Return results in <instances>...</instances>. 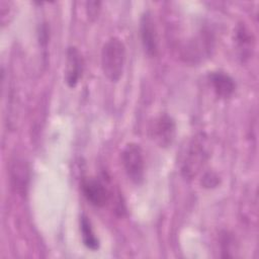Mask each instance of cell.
<instances>
[{"label":"cell","instance_id":"6da1fadb","mask_svg":"<svg viewBox=\"0 0 259 259\" xmlns=\"http://www.w3.org/2000/svg\"><path fill=\"white\" fill-rule=\"evenodd\" d=\"M125 47L120 38L112 36L106 40L101 50V69L111 82H117L123 72Z\"/></svg>","mask_w":259,"mask_h":259},{"label":"cell","instance_id":"7a4b0ae2","mask_svg":"<svg viewBox=\"0 0 259 259\" xmlns=\"http://www.w3.org/2000/svg\"><path fill=\"white\" fill-rule=\"evenodd\" d=\"M210 157L207 137L198 134L190 142L181 165V174L186 179H192L203 168Z\"/></svg>","mask_w":259,"mask_h":259},{"label":"cell","instance_id":"3957f363","mask_svg":"<svg viewBox=\"0 0 259 259\" xmlns=\"http://www.w3.org/2000/svg\"><path fill=\"white\" fill-rule=\"evenodd\" d=\"M121 163L127 178L137 185L143 183L145 178V159L141 146L128 143L121 152Z\"/></svg>","mask_w":259,"mask_h":259},{"label":"cell","instance_id":"277c9868","mask_svg":"<svg viewBox=\"0 0 259 259\" xmlns=\"http://www.w3.org/2000/svg\"><path fill=\"white\" fill-rule=\"evenodd\" d=\"M150 132L152 140L160 148H168L173 144L175 139V120L170 115L164 113L155 119Z\"/></svg>","mask_w":259,"mask_h":259},{"label":"cell","instance_id":"5b68a950","mask_svg":"<svg viewBox=\"0 0 259 259\" xmlns=\"http://www.w3.org/2000/svg\"><path fill=\"white\" fill-rule=\"evenodd\" d=\"M140 34L145 53L154 58L159 52V39L157 27L150 11H145L140 19Z\"/></svg>","mask_w":259,"mask_h":259},{"label":"cell","instance_id":"8992f818","mask_svg":"<svg viewBox=\"0 0 259 259\" xmlns=\"http://www.w3.org/2000/svg\"><path fill=\"white\" fill-rule=\"evenodd\" d=\"M9 174L13 190L17 194L25 196L29 185V167L27 162L23 158H14L10 163Z\"/></svg>","mask_w":259,"mask_h":259},{"label":"cell","instance_id":"52a82bcc","mask_svg":"<svg viewBox=\"0 0 259 259\" xmlns=\"http://www.w3.org/2000/svg\"><path fill=\"white\" fill-rule=\"evenodd\" d=\"M81 189L86 200L96 207H102L109 199L106 186L98 179L87 178L82 181Z\"/></svg>","mask_w":259,"mask_h":259},{"label":"cell","instance_id":"ba28073f","mask_svg":"<svg viewBox=\"0 0 259 259\" xmlns=\"http://www.w3.org/2000/svg\"><path fill=\"white\" fill-rule=\"evenodd\" d=\"M66 76L65 80L70 88L77 86L82 78L84 70V62L82 55L76 47H69L66 53Z\"/></svg>","mask_w":259,"mask_h":259},{"label":"cell","instance_id":"9c48e42d","mask_svg":"<svg viewBox=\"0 0 259 259\" xmlns=\"http://www.w3.org/2000/svg\"><path fill=\"white\" fill-rule=\"evenodd\" d=\"M214 93L221 98H230L236 89L234 79L225 72H211L208 76Z\"/></svg>","mask_w":259,"mask_h":259},{"label":"cell","instance_id":"30bf717a","mask_svg":"<svg viewBox=\"0 0 259 259\" xmlns=\"http://www.w3.org/2000/svg\"><path fill=\"white\" fill-rule=\"evenodd\" d=\"M235 40L241 59L243 61L249 59L252 54L254 37L252 32L244 23H240L237 25L235 30Z\"/></svg>","mask_w":259,"mask_h":259},{"label":"cell","instance_id":"8fae6325","mask_svg":"<svg viewBox=\"0 0 259 259\" xmlns=\"http://www.w3.org/2000/svg\"><path fill=\"white\" fill-rule=\"evenodd\" d=\"M80 231L82 241L85 247L92 251L97 250L99 248V240L95 236V233L91 226V222L86 215H82L80 219Z\"/></svg>","mask_w":259,"mask_h":259},{"label":"cell","instance_id":"7c38bea8","mask_svg":"<svg viewBox=\"0 0 259 259\" xmlns=\"http://www.w3.org/2000/svg\"><path fill=\"white\" fill-rule=\"evenodd\" d=\"M220 177L212 171L205 172L201 178V185L204 188H214L220 184Z\"/></svg>","mask_w":259,"mask_h":259},{"label":"cell","instance_id":"4fadbf2b","mask_svg":"<svg viewBox=\"0 0 259 259\" xmlns=\"http://www.w3.org/2000/svg\"><path fill=\"white\" fill-rule=\"evenodd\" d=\"M101 3L99 1H88L86 2V12L90 20H95L100 12Z\"/></svg>","mask_w":259,"mask_h":259}]
</instances>
